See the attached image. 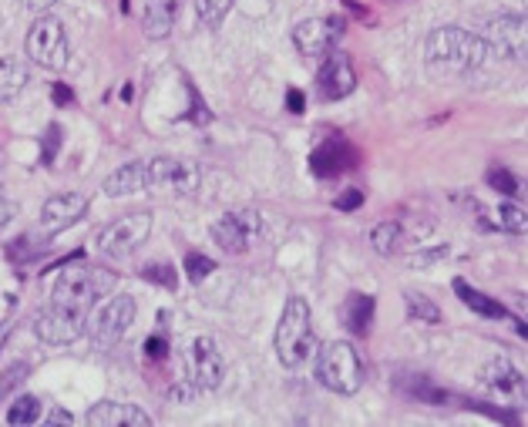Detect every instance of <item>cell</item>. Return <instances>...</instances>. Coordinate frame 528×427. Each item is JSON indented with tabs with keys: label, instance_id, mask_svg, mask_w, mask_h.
Masks as SVG:
<instances>
[{
	"label": "cell",
	"instance_id": "3",
	"mask_svg": "<svg viewBox=\"0 0 528 427\" xmlns=\"http://www.w3.org/2000/svg\"><path fill=\"white\" fill-rule=\"evenodd\" d=\"M276 357L283 367H303L317 354V337H313V313L303 296H290L283 306L280 327H276Z\"/></svg>",
	"mask_w": 528,
	"mask_h": 427
},
{
	"label": "cell",
	"instance_id": "33",
	"mask_svg": "<svg viewBox=\"0 0 528 427\" xmlns=\"http://www.w3.org/2000/svg\"><path fill=\"white\" fill-rule=\"evenodd\" d=\"M54 4H58V0H24V7L31 14H48Z\"/></svg>",
	"mask_w": 528,
	"mask_h": 427
},
{
	"label": "cell",
	"instance_id": "21",
	"mask_svg": "<svg viewBox=\"0 0 528 427\" xmlns=\"http://www.w3.org/2000/svg\"><path fill=\"white\" fill-rule=\"evenodd\" d=\"M370 320H374V300L367 293H350L344 303V323L354 333H367Z\"/></svg>",
	"mask_w": 528,
	"mask_h": 427
},
{
	"label": "cell",
	"instance_id": "30",
	"mask_svg": "<svg viewBox=\"0 0 528 427\" xmlns=\"http://www.w3.org/2000/svg\"><path fill=\"white\" fill-rule=\"evenodd\" d=\"M488 182L498 185V192H505V196H515V192H518L515 179L505 169H492V172H488Z\"/></svg>",
	"mask_w": 528,
	"mask_h": 427
},
{
	"label": "cell",
	"instance_id": "8",
	"mask_svg": "<svg viewBox=\"0 0 528 427\" xmlns=\"http://www.w3.org/2000/svg\"><path fill=\"white\" fill-rule=\"evenodd\" d=\"M88 323H91V327H88L91 343H95L98 350H111L128 330H132L135 300H132V296H125V293L111 296V300L95 313V320H88Z\"/></svg>",
	"mask_w": 528,
	"mask_h": 427
},
{
	"label": "cell",
	"instance_id": "29",
	"mask_svg": "<svg viewBox=\"0 0 528 427\" xmlns=\"http://www.w3.org/2000/svg\"><path fill=\"white\" fill-rule=\"evenodd\" d=\"M142 276H145V280H159L162 286H169V290H175V273H172V266H165V263L145 266V269H142Z\"/></svg>",
	"mask_w": 528,
	"mask_h": 427
},
{
	"label": "cell",
	"instance_id": "38",
	"mask_svg": "<svg viewBox=\"0 0 528 427\" xmlns=\"http://www.w3.org/2000/svg\"><path fill=\"white\" fill-rule=\"evenodd\" d=\"M54 98H58V101H68L71 95H68V91H64V88H54Z\"/></svg>",
	"mask_w": 528,
	"mask_h": 427
},
{
	"label": "cell",
	"instance_id": "9",
	"mask_svg": "<svg viewBox=\"0 0 528 427\" xmlns=\"http://www.w3.org/2000/svg\"><path fill=\"white\" fill-rule=\"evenodd\" d=\"M34 333L37 340L51 343V347H64V343H74L88 333V317L85 313H74L68 306H44L41 313L34 317Z\"/></svg>",
	"mask_w": 528,
	"mask_h": 427
},
{
	"label": "cell",
	"instance_id": "22",
	"mask_svg": "<svg viewBox=\"0 0 528 427\" xmlns=\"http://www.w3.org/2000/svg\"><path fill=\"white\" fill-rule=\"evenodd\" d=\"M455 290H458V296L465 300L471 310L475 313H481V317H505V306L502 303H495V300H488L485 293H478L475 286H468L465 280H455Z\"/></svg>",
	"mask_w": 528,
	"mask_h": 427
},
{
	"label": "cell",
	"instance_id": "2",
	"mask_svg": "<svg viewBox=\"0 0 528 427\" xmlns=\"http://www.w3.org/2000/svg\"><path fill=\"white\" fill-rule=\"evenodd\" d=\"M115 290V273L91 263H71L61 269V276L54 280L51 290V303L68 306L74 313H85L91 317V306H95L101 296H108Z\"/></svg>",
	"mask_w": 528,
	"mask_h": 427
},
{
	"label": "cell",
	"instance_id": "6",
	"mask_svg": "<svg viewBox=\"0 0 528 427\" xmlns=\"http://www.w3.org/2000/svg\"><path fill=\"white\" fill-rule=\"evenodd\" d=\"M27 54H31L34 64L48 71H61L68 64V34H64V24L58 17L37 14L34 27L27 31Z\"/></svg>",
	"mask_w": 528,
	"mask_h": 427
},
{
	"label": "cell",
	"instance_id": "4",
	"mask_svg": "<svg viewBox=\"0 0 528 427\" xmlns=\"http://www.w3.org/2000/svg\"><path fill=\"white\" fill-rule=\"evenodd\" d=\"M317 380L333 394H357L364 384V364L350 340H333L317 350Z\"/></svg>",
	"mask_w": 528,
	"mask_h": 427
},
{
	"label": "cell",
	"instance_id": "15",
	"mask_svg": "<svg viewBox=\"0 0 528 427\" xmlns=\"http://www.w3.org/2000/svg\"><path fill=\"white\" fill-rule=\"evenodd\" d=\"M354 81H357V74H354V68H350L347 54H330L327 64H323L320 74H317L320 98L323 101L344 98V95H350V91H354Z\"/></svg>",
	"mask_w": 528,
	"mask_h": 427
},
{
	"label": "cell",
	"instance_id": "28",
	"mask_svg": "<svg viewBox=\"0 0 528 427\" xmlns=\"http://www.w3.org/2000/svg\"><path fill=\"white\" fill-rule=\"evenodd\" d=\"M185 269H189V280L199 283V280H206L212 269H216V263H212L209 256H196V253H192L189 259H185Z\"/></svg>",
	"mask_w": 528,
	"mask_h": 427
},
{
	"label": "cell",
	"instance_id": "12",
	"mask_svg": "<svg viewBox=\"0 0 528 427\" xmlns=\"http://www.w3.org/2000/svg\"><path fill=\"white\" fill-rule=\"evenodd\" d=\"M344 34V21H333V17H307L293 27V44L300 48V54L307 58H320L327 54L333 44Z\"/></svg>",
	"mask_w": 528,
	"mask_h": 427
},
{
	"label": "cell",
	"instance_id": "7",
	"mask_svg": "<svg viewBox=\"0 0 528 427\" xmlns=\"http://www.w3.org/2000/svg\"><path fill=\"white\" fill-rule=\"evenodd\" d=\"M212 239L233 256H243L256 246V239L263 236V216L256 209H236L226 212L222 219L212 222Z\"/></svg>",
	"mask_w": 528,
	"mask_h": 427
},
{
	"label": "cell",
	"instance_id": "19",
	"mask_svg": "<svg viewBox=\"0 0 528 427\" xmlns=\"http://www.w3.org/2000/svg\"><path fill=\"white\" fill-rule=\"evenodd\" d=\"M27 85V68L17 58H0V105L14 101Z\"/></svg>",
	"mask_w": 528,
	"mask_h": 427
},
{
	"label": "cell",
	"instance_id": "26",
	"mask_svg": "<svg viewBox=\"0 0 528 427\" xmlns=\"http://www.w3.org/2000/svg\"><path fill=\"white\" fill-rule=\"evenodd\" d=\"M397 239H401V226L397 222H381V226L374 229V236H370V243L381 256H391L397 249Z\"/></svg>",
	"mask_w": 528,
	"mask_h": 427
},
{
	"label": "cell",
	"instance_id": "16",
	"mask_svg": "<svg viewBox=\"0 0 528 427\" xmlns=\"http://www.w3.org/2000/svg\"><path fill=\"white\" fill-rule=\"evenodd\" d=\"M88 424H95V427H148L152 424V417H148L142 407H135V404H118V401H101L95 404L88 411L85 417Z\"/></svg>",
	"mask_w": 528,
	"mask_h": 427
},
{
	"label": "cell",
	"instance_id": "24",
	"mask_svg": "<svg viewBox=\"0 0 528 427\" xmlns=\"http://www.w3.org/2000/svg\"><path fill=\"white\" fill-rule=\"evenodd\" d=\"M236 0H196V17L206 27H216L226 21V14L233 11Z\"/></svg>",
	"mask_w": 528,
	"mask_h": 427
},
{
	"label": "cell",
	"instance_id": "31",
	"mask_svg": "<svg viewBox=\"0 0 528 427\" xmlns=\"http://www.w3.org/2000/svg\"><path fill=\"white\" fill-rule=\"evenodd\" d=\"M17 212H21V209H17V202H14V199L0 196V232H4V229L17 219Z\"/></svg>",
	"mask_w": 528,
	"mask_h": 427
},
{
	"label": "cell",
	"instance_id": "1",
	"mask_svg": "<svg viewBox=\"0 0 528 427\" xmlns=\"http://www.w3.org/2000/svg\"><path fill=\"white\" fill-rule=\"evenodd\" d=\"M488 58H492V51H488L485 37L465 31V27H438L424 44V64H428L431 78L441 81L478 71Z\"/></svg>",
	"mask_w": 528,
	"mask_h": 427
},
{
	"label": "cell",
	"instance_id": "18",
	"mask_svg": "<svg viewBox=\"0 0 528 427\" xmlns=\"http://www.w3.org/2000/svg\"><path fill=\"white\" fill-rule=\"evenodd\" d=\"M175 14H179V0H145V14H142V31L152 41L172 34Z\"/></svg>",
	"mask_w": 528,
	"mask_h": 427
},
{
	"label": "cell",
	"instance_id": "23",
	"mask_svg": "<svg viewBox=\"0 0 528 427\" xmlns=\"http://www.w3.org/2000/svg\"><path fill=\"white\" fill-rule=\"evenodd\" d=\"M41 411H44V404L37 401L34 394H24V397H17V401L11 404V411H7V424L31 427V424L41 421Z\"/></svg>",
	"mask_w": 528,
	"mask_h": 427
},
{
	"label": "cell",
	"instance_id": "32",
	"mask_svg": "<svg viewBox=\"0 0 528 427\" xmlns=\"http://www.w3.org/2000/svg\"><path fill=\"white\" fill-rule=\"evenodd\" d=\"M24 374H27V367H24V364H17V367H11V370H7V374L0 377V397H4L7 391H11V387H14L17 380H21Z\"/></svg>",
	"mask_w": 528,
	"mask_h": 427
},
{
	"label": "cell",
	"instance_id": "13",
	"mask_svg": "<svg viewBox=\"0 0 528 427\" xmlns=\"http://www.w3.org/2000/svg\"><path fill=\"white\" fill-rule=\"evenodd\" d=\"M488 51L502 54L508 61L525 58V17L518 14H502L488 24Z\"/></svg>",
	"mask_w": 528,
	"mask_h": 427
},
{
	"label": "cell",
	"instance_id": "14",
	"mask_svg": "<svg viewBox=\"0 0 528 427\" xmlns=\"http://www.w3.org/2000/svg\"><path fill=\"white\" fill-rule=\"evenodd\" d=\"M88 212V196L81 192H61V196H51L41 209V229L44 232H64L74 226L81 216Z\"/></svg>",
	"mask_w": 528,
	"mask_h": 427
},
{
	"label": "cell",
	"instance_id": "36",
	"mask_svg": "<svg viewBox=\"0 0 528 427\" xmlns=\"http://www.w3.org/2000/svg\"><path fill=\"white\" fill-rule=\"evenodd\" d=\"M44 424H74V417L68 411H51L48 417H44Z\"/></svg>",
	"mask_w": 528,
	"mask_h": 427
},
{
	"label": "cell",
	"instance_id": "25",
	"mask_svg": "<svg viewBox=\"0 0 528 427\" xmlns=\"http://www.w3.org/2000/svg\"><path fill=\"white\" fill-rule=\"evenodd\" d=\"M404 303H407V313H411V317H414V323H438V320H441V310L428 300V296H421V293H407V296H404Z\"/></svg>",
	"mask_w": 528,
	"mask_h": 427
},
{
	"label": "cell",
	"instance_id": "5",
	"mask_svg": "<svg viewBox=\"0 0 528 427\" xmlns=\"http://www.w3.org/2000/svg\"><path fill=\"white\" fill-rule=\"evenodd\" d=\"M148 236H152V212H128V216L111 222L108 229H101L98 249L108 259H128L145 246Z\"/></svg>",
	"mask_w": 528,
	"mask_h": 427
},
{
	"label": "cell",
	"instance_id": "10",
	"mask_svg": "<svg viewBox=\"0 0 528 427\" xmlns=\"http://www.w3.org/2000/svg\"><path fill=\"white\" fill-rule=\"evenodd\" d=\"M169 189L175 196H192V192L202 185V169L189 159H152L148 162V189Z\"/></svg>",
	"mask_w": 528,
	"mask_h": 427
},
{
	"label": "cell",
	"instance_id": "20",
	"mask_svg": "<svg viewBox=\"0 0 528 427\" xmlns=\"http://www.w3.org/2000/svg\"><path fill=\"white\" fill-rule=\"evenodd\" d=\"M481 380H485L488 387H495V391H512V394L522 391L525 394L522 374H518L512 364H505V360H495V364H488L485 370H481Z\"/></svg>",
	"mask_w": 528,
	"mask_h": 427
},
{
	"label": "cell",
	"instance_id": "17",
	"mask_svg": "<svg viewBox=\"0 0 528 427\" xmlns=\"http://www.w3.org/2000/svg\"><path fill=\"white\" fill-rule=\"evenodd\" d=\"M105 196L108 199H122V196H135V192L148 189V162H128L118 172H111L105 179Z\"/></svg>",
	"mask_w": 528,
	"mask_h": 427
},
{
	"label": "cell",
	"instance_id": "35",
	"mask_svg": "<svg viewBox=\"0 0 528 427\" xmlns=\"http://www.w3.org/2000/svg\"><path fill=\"white\" fill-rule=\"evenodd\" d=\"M364 202V196H360V189H354V192H347L344 199H337V206L340 209H354V206H360Z\"/></svg>",
	"mask_w": 528,
	"mask_h": 427
},
{
	"label": "cell",
	"instance_id": "27",
	"mask_svg": "<svg viewBox=\"0 0 528 427\" xmlns=\"http://www.w3.org/2000/svg\"><path fill=\"white\" fill-rule=\"evenodd\" d=\"M495 226H502L508 232H525V209H515V206L495 209Z\"/></svg>",
	"mask_w": 528,
	"mask_h": 427
},
{
	"label": "cell",
	"instance_id": "11",
	"mask_svg": "<svg viewBox=\"0 0 528 427\" xmlns=\"http://www.w3.org/2000/svg\"><path fill=\"white\" fill-rule=\"evenodd\" d=\"M189 374H192V384L199 391H216L226 377V360H222L216 340L209 337H196L189 347Z\"/></svg>",
	"mask_w": 528,
	"mask_h": 427
},
{
	"label": "cell",
	"instance_id": "34",
	"mask_svg": "<svg viewBox=\"0 0 528 427\" xmlns=\"http://www.w3.org/2000/svg\"><path fill=\"white\" fill-rule=\"evenodd\" d=\"M58 135H61V128L51 125V128H48V152H44V162H48V165H51V159H54V145H58Z\"/></svg>",
	"mask_w": 528,
	"mask_h": 427
},
{
	"label": "cell",
	"instance_id": "37",
	"mask_svg": "<svg viewBox=\"0 0 528 427\" xmlns=\"http://www.w3.org/2000/svg\"><path fill=\"white\" fill-rule=\"evenodd\" d=\"M300 105H303L300 95H296V91H290V108H293V111H300Z\"/></svg>",
	"mask_w": 528,
	"mask_h": 427
}]
</instances>
